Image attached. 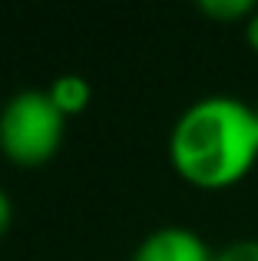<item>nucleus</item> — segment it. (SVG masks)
Here are the masks:
<instances>
[{
	"mask_svg": "<svg viewBox=\"0 0 258 261\" xmlns=\"http://www.w3.org/2000/svg\"><path fill=\"white\" fill-rule=\"evenodd\" d=\"M169 162L202 192L239 185L258 162L255 106L222 93L189 102L169 129Z\"/></svg>",
	"mask_w": 258,
	"mask_h": 261,
	"instance_id": "nucleus-1",
	"label": "nucleus"
},
{
	"mask_svg": "<svg viewBox=\"0 0 258 261\" xmlns=\"http://www.w3.org/2000/svg\"><path fill=\"white\" fill-rule=\"evenodd\" d=\"M66 116L46 89H20L0 106V152L13 166H43L63 146Z\"/></svg>",
	"mask_w": 258,
	"mask_h": 261,
	"instance_id": "nucleus-2",
	"label": "nucleus"
},
{
	"mask_svg": "<svg viewBox=\"0 0 258 261\" xmlns=\"http://www.w3.org/2000/svg\"><path fill=\"white\" fill-rule=\"evenodd\" d=\"M129 261H215V251L199 231L186 225H162L136 245Z\"/></svg>",
	"mask_w": 258,
	"mask_h": 261,
	"instance_id": "nucleus-3",
	"label": "nucleus"
},
{
	"mask_svg": "<svg viewBox=\"0 0 258 261\" xmlns=\"http://www.w3.org/2000/svg\"><path fill=\"white\" fill-rule=\"evenodd\" d=\"M46 93H50V99L57 102V109L66 116V119L76 116V113H83V109L90 106V99H93L90 80L80 76V73H60V76L46 86Z\"/></svg>",
	"mask_w": 258,
	"mask_h": 261,
	"instance_id": "nucleus-4",
	"label": "nucleus"
},
{
	"mask_svg": "<svg viewBox=\"0 0 258 261\" xmlns=\"http://www.w3.org/2000/svg\"><path fill=\"white\" fill-rule=\"evenodd\" d=\"M199 10L212 20H222V23H235V20L252 17L258 4H252V0H199Z\"/></svg>",
	"mask_w": 258,
	"mask_h": 261,
	"instance_id": "nucleus-5",
	"label": "nucleus"
},
{
	"mask_svg": "<svg viewBox=\"0 0 258 261\" xmlns=\"http://www.w3.org/2000/svg\"><path fill=\"white\" fill-rule=\"evenodd\" d=\"M215 261H258V238H239L215 251Z\"/></svg>",
	"mask_w": 258,
	"mask_h": 261,
	"instance_id": "nucleus-6",
	"label": "nucleus"
},
{
	"mask_svg": "<svg viewBox=\"0 0 258 261\" xmlns=\"http://www.w3.org/2000/svg\"><path fill=\"white\" fill-rule=\"evenodd\" d=\"M10 222H13V202H10V195L0 189V235L10 228Z\"/></svg>",
	"mask_w": 258,
	"mask_h": 261,
	"instance_id": "nucleus-7",
	"label": "nucleus"
},
{
	"mask_svg": "<svg viewBox=\"0 0 258 261\" xmlns=\"http://www.w3.org/2000/svg\"><path fill=\"white\" fill-rule=\"evenodd\" d=\"M245 40H248V46L258 53V10L245 20Z\"/></svg>",
	"mask_w": 258,
	"mask_h": 261,
	"instance_id": "nucleus-8",
	"label": "nucleus"
},
{
	"mask_svg": "<svg viewBox=\"0 0 258 261\" xmlns=\"http://www.w3.org/2000/svg\"><path fill=\"white\" fill-rule=\"evenodd\" d=\"M255 119H258V106H255Z\"/></svg>",
	"mask_w": 258,
	"mask_h": 261,
	"instance_id": "nucleus-9",
	"label": "nucleus"
}]
</instances>
